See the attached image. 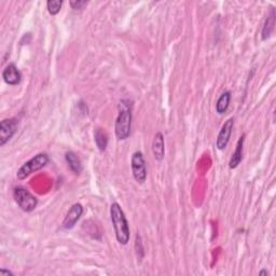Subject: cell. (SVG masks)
I'll return each instance as SVG.
<instances>
[{
	"label": "cell",
	"instance_id": "cell-6",
	"mask_svg": "<svg viewBox=\"0 0 276 276\" xmlns=\"http://www.w3.org/2000/svg\"><path fill=\"white\" fill-rule=\"evenodd\" d=\"M19 121L15 118L4 119L0 123V146H4L18 131Z\"/></svg>",
	"mask_w": 276,
	"mask_h": 276
},
{
	"label": "cell",
	"instance_id": "cell-12",
	"mask_svg": "<svg viewBox=\"0 0 276 276\" xmlns=\"http://www.w3.org/2000/svg\"><path fill=\"white\" fill-rule=\"evenodd\" d=\"M65 159H66V162L68 166L70 167V170H72L75 174H81V172H82L83 167H82V163H81V160L79 159V156L75 154L73 151H68L65 154Z\"/></svg>",
	"mask_w": 276,
	"mask_h": 276
},
{
	"label": "cell",
	"instance_id": "cell-8",
	"mask_svg": "<svg viewBox=\"0 0 276 276\" xmlns=\"http://www.w3.org/2000/svg\"><path fill=\"white\" fill-rule=\"evenodd\" d=\"M82 214H83L82 205L79 203L74 204L68 210L66 217H65V219L63 221V228L66 230L73 229L75 226V224H77V221L80 219L81 216H82Z\"/></svg>",
	"mask_w": 276,
	"mask_h": 276
},
{
	"label": "cell",
	"instance_id": "cell-9",
	"mask_svg": "<svg viewBox=\"0 0 276 276\" xmlns=\"http://www.w3.org/2000/svg\"><path fill=\"white\" fill-rule=\"evenodd\" d=\"M2 78L9 85H18L22 80V75L14 64H9L2 72Z\"/></svg>",
	"mask_w": 276,
	"mask_h": 276
},
{
	"label": "cell",
	"instance_id": "cell-7",
	"mask_svg": "<svg viewBox=\"0 0 276 276\" xmlns=\"http://www.w3.org/2000/svg\"><path fill=\"white\" fill-rule=\"evenodd\" d=\"M233 126H234V119L231 118L228 121H226L223 127H221L217 140H216V146H217V148L219 150H224L226 147V145H228L230 140L232 131H233Z\"/></svg>",
	"mask_w": 276,
	"mask_h": 276
},
{
	"label": "cell",
	"instance_id": "cell-1",
	"mask_svg": "<svg viewBox=\"0 0 276 276\" xmlns=\"http://www.w3.org/2000/svg\"><path fill=\"white\" fill-rule=\"evenodd\" d=\"M110 218L117 241L121 245H126L129 241V226L123 209L118 203H112L110 206Z\"/></svg>",
	"mask_w": 276,
	"mask_h": 276
},
{
	"label": "cell",
	"instance_id": "cell-15",
	"mask_svg": "<svg viewBox=\"0 0 276 276\" xmlns=\"http://www.w3.org/2000/svg\"><path fill=\"white\" fill-rule=\"evenodd\" d=\"M94 139H95V144L97 146L100 151H105L107 148L108 145V137L107 134L102 131L101 128H97L94 134Z\"/></svg>",
	"mask_w": 276,
	"mask_h": 276
},
{
	"label": "cell",
	"instance_id": "cell-18",
	"mask_svg": "<svg viewBox=\"0 0 276 276\" xmlns=\"http://www.w3.org/2000/svg\"><path fill=\"white\" fill-rule=\"evenodd\" d=\"M13 276V273L11 272V271H8V270H4V269H1L0 270V276Z\"/></svg>",
	"mask_w": 276,
	"mask_h": 276
},
{
	"label": "cell",
	"instance_id": "cell-16",
	"mask_svg": "<svg viewBox=\"0 0 276 276\" xmlns=\"http://www.w3.org/2000/svg\"><path fill=\"white\" fill-rule=\"evenodd\" d=\"M62 5H63L62 0H49L47 2L48 11L51 15H56L59 11H61Z\"/></svg>",
	"mask_w": 276,
	"mask_h": 276
},
{
	"label": "cell",
	"instance_id": "cell-17",
	"mask_svg": "<svg viewBox=\"0 0 276 276\" xmlns=\"http://www.w3.org/2000/svg\"><path fill=\"white\" fill-rule=\"evenodd\" d=\"M88 4L86 1H70V5L74 10H82Z\"/></svg>",
	"mask_w": 276,
	"mask_h": 276
},
{
	"label": "cell",
	"instance_id": "cell-3",
	"mask_svg": "<svg viewBox=\"0 0 276 276\" xmlns=\"http://www.w3.org/2000/svg\"><path fill=\"white\" fill-rule=\"evenodd\" d=\"M49 163V155L47 153H39L35 155L34 158L27 161L26 163L22 165L21 169L16 173V177L20 180H24L25 178L31 175L32 173H36L43 169Z\"/></svg>",
	"mask_w": 276,
	"mask_h": 276
},
{
	"label": "cell",
	"instance_id": "cell-11",
	"mask_svg": "<svg viewBox=\"0 0 276 276\" xmlns=\"http://www.w3.org/2000/svg\"><path fill=\"white\" fill-rule=\"evenodd\" d=\"M244 142H245V134L242 135V136L240 137L239 142H237V144H236V149L234 151V153L232 154V158L229 162V166L232 170L236 169L243 160V146H244Z\"/></svg>",
	"mask_w": 276,
	"mask_h": 276
},
{
	"label": "cell",
	"instance_id": "cell-10",
	"mask_svg": "<svg viewBox=\"0 0 276 276\" xmlns=\"http://www.w3.org/2000/svg\"><path fill=\"white\" fill-rule=\"evenodd\" d=\"M152 153L155 160L161 161L163 160L165 155V144H164V136L161 132H158L154 135L153 142H152Z\"/></svg>",
	"mask_w": 276,
	"mask_h": 276
},
{
	"label": "cell",
	"instance_id": "cell-4",
	"mask_svg": "<svg viewBox=\"0 0 276 276\" xmlns=\"http://www.w3.org/2000/svg\"><path fill=\"white\" fill-rule=\"evenodd\" d=\"M15 202L18 203L20 208L26 213H30L37 207L38 200L35 196L23 187H16L13 191Z\"/></svg>",
	"mask_w": 276,
	"mask_h": 276
},
{
	"label": "cell",
	"instance_id": "cell-2",
	"mask_svg": "<svg viewBox=\"0 0 276 276\" xmlns=\"http://www.w3.org/2000/svg\"><path fill=\"white\" fill-rule=\"evenodd\" d=\"M129 100H124L120 102V110L116 120V135L117 138L120 140H125L129 137L132 127V111L129 107Z\"/></svg>",
	"mask_w": 276,
	"mask_h": 276
},
{
	"label": "cell",
	"instance_id": "cell-14",
	"mask_svg": "<svg viewBox=\"0 0 276 276\" xmlns=\"http://www.w3.org/2000/svg\"><path fill=\"white\" fill-rule=\"evenodd\" d=\"M230 100H231V92L230 91L224 92L219 97V100H217V104H216V111H217L219 115H224L226 109H228V107L230 105Z\"/></svg>",
	"mask_w": 276,
	"mask_h": 276
},
{
	"label": "cell",
	"instance_id": "cell-13",
	"mask_svg": "<svg viewBox=\"0 0 276 276\" xmlns=\"http://www.w3.org/2000/svg\"><path fill=\"white\" fill-rule=\"evenodd\" d=\"M275 9L272 8L271 12H270V15L268 16V19L264 23L263 29H262V39L267 40L271 37L272 32L274 30V26H275Z\"/></svg>",
	"mask_w": 276,
	"mask_h": 276
},
{
	"label": "cell",
	"instance_id": "cell-19",
	"mask_svg": "<svg viewBox=\"0 0 276 276\" xmlns=\"http://www.w3.org/2000/svg\"><path fill=\"white\" fill-rule=\"evenodd\" d=\"M259 275H269V272L268 271H266V270H262V271H260L259 272Z\"/></svg>",
	"mask_w": 276,
	"mask_h": 276
},
{
	"label": "cell",
	"instance_id": "cell-5",
	"mask_svg": "<svg viewBox=\"0 0 276 276\" xmlns=\"http://www.w3.org/2000/svg\"><path fill=\"white\" fill-rule=\"evenodd\" d=\"M133 176L138 183H144L147 178V169H146V162L144 154L140 151H136L132 155L131 161Z\"/></svg>",
	"mask_w": 276,
	"mask_h": 276
}]
</instances>
